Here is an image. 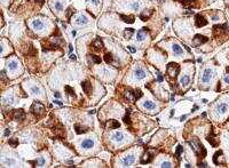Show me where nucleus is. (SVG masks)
Listing matches in <instances>:
<instances>
[{
  "label": "nucleus",
  "mask_w": 229,
  "mask_h": 168,
  "mask_svg": "<svg viewBox=\"0 0 229 168\" xmlns=\"http://www.w3.org/2000/svg\"><path fill=\"white\" fill-rule=\"evenodd\" d=\"M4 135H5V136H9V135H11V129H6Z\"/></svg>",
  "instance_id": "c03bdc74"
},
{
  "label": "nucleus",
  "mask_w": 229,
  "mask_h": 168,
  "mask_svg": "<svg viewBox=\"0 0 229 168\" xmlns=\"http://www.w3.org/2000/svg\"><path fill=\"white\" fill-rule=\"evenodd\" d=\"M145 157H146V158H143V159L141 160V162H142V164H147V162H150V161H151V160L154 159V153L149 151V152H147V154L145 156Z\"/></svg>",
  "instance_id": "4be33fe9"
},
{
  "label": "nucleus",
  "mask_w": 229,
  "mask_h": 168,
  "mask_svg": "<svg viewBox=\"0 0 229 168\" xmlns=\"http://www.w3.org/2000/svg\"><path fill=\"white\" fill-rule=\"evenodd\" d=\"M223 81H225L226 84H228V85H229V74L225 75V78H223Z\"/></svg>",
  "instance_id": "37998d69"
},
{
  "label": "nucleus",
  "mask_w": 229,
  "mask_h": 168,
  "mask_svg": "<svg viewBox=\"0 0 229 168\" xmlns=\"http://www.w3.org/2000/svg\"><path fill=\"white\" fill-rule=\"evenodd\" d=\"M54 103H56L57 105H62V102L61 101H59V100H56V101H54Z\"/></svg>",
  "instance_id": "de8ad7c7"
},
{
  "label": "nucleus",
  "mask_w": 229,
  "mask_h": 168,
  "mask_svg": "<svg viewBox=\"0 0 229 168\" xmlns=\"http://www.w3.org/2000/svg\"><path fill=\"white\" fill-rule=\"evenodd\" d=\"M9 144H11V147H16L17 144H19V138H13V140H9Z\"/></svg>",
  "instance_id": "f704fd0d"
},
{
  "label": "nucleus",
  "mask_w": 229,
  "mask_h": 168,
  "mask_svg": "<svg viewBox=\"0 0 229 168\" xmlns=\"http://www.w3.org/2000/svg\"><path fill=\"white\" fill-rule=\"evenodd\" d=\"M54 96H55V97H57V98H60V97H61L60 93H57V92H56V93H54Z\"/></svg>",
  "instance_id": "09e8293b"
},
{
  "label": "nucleus",
  "mask_w": 229,
  "mask_h": 168,
  "mask_svg": "<svg viewBox=\"0 0 229 168\" xmlns=\"http://www.w3.org/2000/svg\"><path fill=\"white\" fill-rule=\"evenodd\" d=\"M4 162H5L6 165H15V160H14V159H9V158L4 159Z\"/></svg>",
  "instance_id": "72a5a7b5"
},
{
  "label": "nucleus",
  "mask_w": 229,
  "mask_h": 168,
  "mask_svg": "<svg viewBox=\"0 0 229 168\" xmlns=\"http://www.w3.org/2000/svg\"><path fill=\"white\" fill-rule=\"evenodd\" d=\"M147 31H148V30H147V28H142V29H140V30L137 31V33H136V40H137V41H142V40H145Z\"/></svg>",
  "instance_id": "f8f14e48"
},
{
  "label": "nucleus",
  "mask_w": 229,
  "mask_h": 168,
  "mask_svg": "<svg viewBox=\"0 0 229 168\" xmlns=\"http://www.w3.org/2000/svg\"><path fill=\"white\" fill-rule=\"evenodd\" d=\"M82 86H83L84 92L87 95H91V93H92V84L88 80H86V81H84L83 84H82Z\"/></svg>",
  "instance_id": "ddd939ff"
},
{
  "label": "nucleus",
  "mask_w": 229,
  "mask_h": 168,
  "mask_svg": "<svg viewBox=\"0 0 229 168\" xmlns=\"http://www.w3.org/2000/svg\"><path fill=\"white\" fill-rule=\"evenodd\" d=\"M32 28L34 29V30H38V31H40L42 30L44 28H45V23L42 21V20H33L32 21Z\"/></svg>",
  "instance_id": "0eeeda50"
},
{
  "label": "nucleus",
  "mask_w": 229,
  "mask_h": 168,
  "mask_svg": "<svg viewBox=\"0 0 229 168\" xmlns=\"http://www.w3.org/2000/svg\"><path fill=\"white\" fill-rule=\"evenodd\" d=\"M186 118H187V116H182L181 118H180V120H181V121H183V120H185Z\"/></svg>",
  "instance_id": "3c124183"
},
{
  "label": "nucleus",
  "mask_w": 229,
  "mask_h": 168,
  "mask_svg": "<svg viewBox=\"0 0 229 168\" xmlns=\"http://www.w3.org/2000/svg\"><path fill=\"white\" fill-rule=\"evenodd\" d=\"M182 5H185L186 7H197V5H196V2H197V0H179Z\"/></svg>",
  "instance_id": "dca6fc26"
},
{
  "label": "nucleus",
  "mask_w": 229,
  "mask_h": 168,
  "mask_svg": "<svg viewBox=\"0 0 229 168\" xmlns=\"http://www.w3.org/2000/svg\"><path fill=\"white\" fill-rule=\"evenodd\" d=\"M134 75H135V78L137 80H141V79H143L147 75V72L142 68H137L135 70V72H134Z\"/></svg>",
  "instance_id": "9d476101"
},
{
  "label": "nucleus",
  "mask_w": 229,
  "mask_h": 168,
  "mask_svg": "<svg viewBox=\"0 0 229 168\" xmlns=\"http://www.w3.org/2000/svg\"><path fill=\"white\" fill-rule=\"evenodd\" d=\"M167 74H170V77H177L179 73V65L175 63H170L166 68Z\"/></svg>",
  "instance_id": "7ed1b4c3"
},
{
  "label": "nucleus",
  "mask_w": 229,
  "mask_h": 168,
  "mask_svg": "<svg viewBox=\"0 0 229 168\" xmlns=\"http://www.w3.org/2000/svg\"><path fill=\"white\" fill-rule=\"evenodd\" d=\"M7 68H8V70H11V71L16 70V69L19 68V63H17V61L13 60V61H11V62H8V64H7Z\"/></svg>",
  "instance_id": "5701e85b"
},
{
  "label": "nucleus",
  "mask_w": 229,
  "mask_h": 168,
  "mask_svg": "<svg viewBox=\"0 0 229 168\" xmlns=\"http://www.w3.org/2000/svg\"><path fill=\"white\" fill-rule=\"evenodd\" d=\"M139 7H140V4H139L137 1H134V2H132V4H131V8H132V11H137V9H139Z\"/></svg>",
  "instance_id": "473e14b6"
},
{
  "label": "nucleus",
  "mask_w": 229,
  "mask_h": 168,
  "mask_svg": "<svg viewBox=\"0 0 229 168\" xmlns=\"http://www.w3.org/2000/svg\"><path fill=\"white\" fill-rule=\"evenodd\" d=\"M195 24H196L197 28H202V26H205V25L208 24V21L205 20L204 16L197 15V16H196V20H195Z\"/></svg>",
  "instance_id": "423d86ee"
},
{
  "label": "nucleus",
  "mask_w": 229,
  "mask_h": 168,
  "mask_svg": "<svg viewBox=\"0 0 229 168\" xmlns=\"http://www.w3.org/2000/svg\"><path fill=\"white\" fill-rule=\"evenodd\" d=\"M39 1H40V2H42V1H44V0H39Z\"/></svg>",
  "instance_id": "864d4df0"
},
{
  "label": "nucleus",
  "mask_w": 229,
  "mask_h": 168,
  "mask_svg": "<svg viewBox=\"0 0 229 168\" xmlns=\"http://www.w3.org/2000/svg\"><path fill=\"white\" fill-rule=\"evenodd\" d=\"M130 113H131V111L130 110H127L126 111V115L124 117V120H125L126 124H128V125H131V119H130Z\"/></svg>",
  "instance_id": "c756f323"
},
{
  "label": "nucleus",
  "mask_w": 229,
  "mask_h": 168,
  "mask_svg": "<svg viewBox=\"0 0 229 168\" xmlns=\"http://www.w3.org/2000/svg\"><path fill=\"white\" fill-rule=\"evenodd\" d=\"M120 17L123 19V21L126 23H134V17L132 16H125V15H120Z\"/></svg>",
  "instance_id": "bb28decb"
},
{
  "label": "nucleus",
  "mask_w": 229,
  "mask_h": 168,
  "mask_svg": "<svg viewBox=\"0 0 229 168\" xmlns=\"http://www.w3.org/2000/svg\"><path fill=\"white\" fill-rule=\"evenodd\" d=\"M13 118L14 120L19 121V120H23L25 118V112L22 110V109H19V110H14V115H13Z\"/></svg>",
  "instance_id": "39448f33"
},
{
  "label": "nucleus",
  "mask_w": 229,
  "mask_h": 168,
  "mask_svg": "<svg viewBox=\"0 0 229 168\" xmlns=\"http://www.w3.org/2000/svg\"><path fill=\"white\" fill-rule=\"evenodd\" d=\"M31 92L33 93V94H36V95L40 94V89H39L37 86H33V87H31Z\"/></svg>",
  "instance_id": "e433bc0d"
},
{
  "label": "nucleus",
  "mask_w": 229,
  "mask_h": 168,
  "mask_svg": "<svg viewBox=\"0 0 229 168\" xmlns=\"http://www.w3.org/2000/svg\"><path fill=\"white\" fill-rule=\"evenodd\" d=\"M172 51L174 53V55H177V56H180V55H182L183 54V49H182V47H180L177 43H174L173 46H172Z\"/></svg>",
  "instance_id": "f3484780"
},
{
  "label": "nucleus",
  "mask_w": 229,
  "mask_h": 168,
  "mask_svg": "<svg viewBox=\"0 0 229 168\" xmlns=\"http://www.w3.org/2000/svg\"><path fill=\"white\" fill-rule=\"evenodd\" d=\"M183 151V147H181V145H179L177 149V153H175V156H177V159H180V156H181V152Z\"/></svg>",
  "instance_id": "c9c22d12"
},
{
  "label": "nucleus",
  "mask_w": 229,
  "mask_h": 168,
  "mask_svg": "<svg viewBox=\"0 0 229 168\" xmlns=\"http://www.w3.org/2000/svg\"><path fill=\"white\" fill-rule=\"evenodd\" d=\"M228 109H229V106L227 103H220V104L217 105L215 111H217L218 115H225V113L228 111Z\"/></svg>",
  "instance_id": "20e7f679"
},
{
  "label": "nucleus",
  "mask_w": 229,
  "mask_h": 168,
  "mask_svg": "<svg viewBox=\"0 0 229 168\" xmlns=\"http://www.w3.org/2000/svg\"><path fill=\"white\" fill-rule=\"evenodd\" d=\"M74 129H76V133H77V134H82V133H86V132H87V129H86L85 127H82V126H79V125H76V126H74Z\"/></svg>",
  "instance_id": "a878e982"
},
{
  "label": "nucleus",
  "mask_w": 229,
  "mask_h": 168,
  "mask_svg": "<svg viewBox=\"0 0 229 168\" xmlns=\"http://www.w3.org/2000/svg\"><path fill=\"white\" fill-rule=\"evenodd\" d=\"M91 2H92L93 5H95V6H97V5L100 4V0H91Z\"/></svg>",
  "instance_id": "a18cd8bd"
},
{
  "label": "nucleus",
  "mask_w": 229,
  "mask_h": 168,
  "mask_svg": "<svg viewBox=\"0 0 229 168\" xmlns=\"http://www.w3.org/2000/svg\"><path fill=\"white\" fill-rule=\"evenodd\" d=\"M134 33V29H126L125 31H124V36H125V38H127V39H130L131 38V36Z\"/></svg>",
  "instance_id": "cd10ccee"
},
{
  "label": "nucleus",
  "mask_w": 229,
  "mask_h": 168,
  "mask_svg": "<svg viewBox=\"0 0 229 168\" xmlns=\"http://www.w3.org/2000/svg\"><path fill=\"white\" fill-rule=\"evenodd\" d=\"M160 167H173V165H172V162H170V161H164V162H162L160 164Z\"/></svg>",
  "instance_id": "58836bf2"
},
{
  "label": "nucleus",
  "mask_w": 229,
  "mask_h": 168,
  "mask_svg": "<svg viewBox=\"0 0 229 168\" xmlns=\"http://www.w3.org/2000/svg\"><path fill=\"white\" fill-rule=\"evenodd\" d=\"M112 138H114L116 142H123L124 138H125V135L122 132H116L114 135H112Z\"/></svg>",
  "instance_id": "a211bd4d"
},
{
  "label": "nucleus",
  "mask_w": 229,
  "mask_h": 168,
  "mask_svg": "<svg viewBox=\"0 0 229 168\" xmlns=\"http://www.w3.org/2000/svg\"><path fill=\"white\" fill-rule=\"evenodd\" d=\"M143 107L147 109V110H155L156 109V104L154 102H151V101H146V102H143Z\"/></svg>",
  "instance_id": "412c9836"
},
{
  "label": "nucleus",
  "mask_w": 229,
  "mask_h": 168,
  "mask_svg": "<svg viewBox=\"0 0 229 168\" xmlns=\"http://www.w3.org/2000/svg\"><path fill=\"white\" fill-rule=\"evenodd\" d=\"M88 22V19L85 16V15H80V16H78L77 17V20H76V24L77 25H84V24H86Z\"/></svg>",
  "instance_id": "6ab92c4d"
},
{
  "label": "nucleus",
  "mask_w": 229,
  "mask_h": 168,
  "mask_svg": "<svg viewBox=\"0 0 229 168\" xmlns=\"http://www.w3.org/2000/svg\"><path fill=\"white\" fill-rule=\"evenodd\" d=\"M141 96H142V93H141V90H140V89H136L135 93H134V97H135V100H136V98H140Z\"/></svg>",
  "instance_id": "ea45409f"
},
{
  "label": "nucleus",
  "mask_w": 229,
  "mask_h": 168,
  "mask_svg": "<svg viewBox=\"0 0 229 168\" xmlns=\"http://www.w3.org/2000/svg\"><path fill=\"white\" fill-rule=\"evenodd\" d=\"M156 74H157V78H158V81H159V83H162V81L164 80V78H163V75H162V74L159 73L158 71H157V72H156Z\"/></svg>",
  "instance_id": "a19ab883"
},
{
  "label": "nucleus",
  "mask_w": 229,
  "mask_h": 168,
  "mask_svg": "<svg viewBox=\"0 0 229 168\" xmlns=\"http://www.w3.org/2000/svg\"><path fill=\"white\" fill-rule=\"evenodd\" d=\"M93 147H94V142L91 138H86V140H84L83 142H82V147L86 149V150L92 149Z\"/></svg>",
  "instance_id": "4468645a"
},
{
  "label": "nucleus",
  "mask_w": 229,
  "mask_h": 168,
  "mask_svg": "<svg viewBox=\"0 0 229 168\" xmlns=\"http://www.w3.org/2000/svg\"><path fill=\"white\" fill-rule=\"evenodd\" d=\"M180 84H181V86H183V87H187L188 85L190 84V77H189V74H183L181 77Z\"/></svg>",
  "instance_id": "2eb2a0df"
},
{
  "label": "nucleus",
  "mask_w": 229,
  "mask_h": 168,
  "mask_svg": "<svg viewBox=\"0 0 229 168\" xmlns=\"http://www.w3.org/2000/svg\"><path fill=\"white\" fill-rule=\"evenodd\" d=\"M212 78H213V70L212 69H205L203 74H202L200 83L202 84H208V83H211Z\"/></svg>",
  "instance_id": "f257e3e1"
},
{
  "label": "nucleus",
  "mask_w": 229,
  "mask_h": 168,
  "mask_svg": "<svg viewBox=\"0 0 229 168\" xmlns=\"http://www.w3.org/2000/svg\"><path fill=\"white\" fill-rule=\"evenodd\" d=\"M92 47H93V49H95V51H101L102 47H103V43H102L101 38H96V39L92 42Z\"/></svg>",
  "instance_id": "9b49d317"
},
{
  "label": "nucleus",
  "mask_w": 229,
  "mask_h": 168,
  "mask_svg": "<svg viewBox=\"0 0 229 168\" xmlns=\"http://www.w3.org/2000/svg\"><path fill=\"white\" fill-rule=\"evenodd\" d=\"M31 111L34 113V115H37V116L39 117L44 113V111H45V106H44L42 103H39V102H34L33 105L31 106Z\"/></svg>",
  "instance_id": "f03ea898"
},
{
  "label": "nucleus",
  "mask_w": 229,
  "mask_h": 168,
  "mask_svg": "<svg viewBox=\"0 0 229 168\" xmlns=\"http://www.w3.org/2000/svg\"><path fill=\"white\" fill-rule=\"evenodd\" d=\"M104 60H105V62H107V63H110V62H112V55H111L110 53L105 54V56H104Z\"/></svg>",
  "instance_id": "2f4dec72"
},
{
  "label": "nucleus",
  "mask_w": 229,
  "mask_h": 168,
  "mask_svg": "<svg viewBox=\"0 0 229 168\" xmlns=\"http://www.w3.org/2000/svg\"><path fill=\"white\" fill-rule=\"evenodd\" d=\"M70 58H71V60H73V61H74V60H76V58H77V57H76V55H72V54H71V55H70Z\"/></svg>",
  "instance_id": "8fccbe9b"
},
{
  "label": "nucleus",
  "mask_w": 229,
  "mask_h": 168,
  "mask_svg": "<svg viewBox=\"0 0 229 168\" xmlns=\"http://www.w3.org/2000/svg\"><path fill=\"white\" fill-rule=\"evenodd\" d=\"M91 57H92V60H93L94 63H96V64L101 63V58H100V57H97L96 55H91Z\"/></svg>",
  "instance_id": "4c0bfd02"
},
{
  "label": "nucleus",
  "mask_w": 229,
  "mask_h": 168,
  "mask_svg": "<svg viewBox=\"0 0 229 168\" xmlns=\"http://www.w3.org/2000/svg\"><path fill=\"white\" fill-rule=\"evenodd\" d=\"M119 126H120L119 122L116 121V120H110V121H108V127H110V129H111V128H118Z\"/></svg>",
  "instance_id": "393cba45"
},
{
  "label": "nucleus",
  "mask_w": 229,
  "mask_h": 168,
  "mask_svg": "<svg viewBox=\"0 0 229 168\" xmlns=\"http://www.w3.org/2000/svg\"><path fill=\"white\" fill-rule=\"evenodd\" d=\"M45 162H46L45 158H44V157H38L37 159H36V161H34V162H32V164H34L37 167H42V166L45 165Z\"/></svg>",
  "instance_id": "b1692460"
},
{
  "label": "nucleus",
  "mask_w": 229,
  "mask_h": 168,
  "mask_svg": "<svg viewBox=\"0 0 229 168\" xmlns=\"http://www.w3.org/2000/svg\"><path fill=\"white\" fill-rule=\"evenodd\" d=\"M208 38L206 37H204V36H196L195 38H194V45L195 46H199L200 43H205V42H208Z\"/></svg>",
  "instance_id": "1a4fd4ad"
},
{
  "label": "nucleus",
  "mask_w": 229,
  "mask_h": 168,
  "mask_svg": "<svg viewBox=\"0 0 229 168\" xmlns=\"http://www.w3.org/2000/svg\"><path fill=\"white\" fill-rule=\"evenodd\" d=\"M128 49H130V51H131L132 53H135L136 52V49L134 48V47H133V46H128Z\"/></svg>",
  "instance_id": "49530a36"
},
{
  "label": "nucleus",
  "mask_w": 229,
  "mask_h": 168,
  "mask_svg": "<svg viewBox=\"0 0 229 168\" xmlns=\"http://www.w3.org/2000/svg\"><path fill=\"white\" fill-rule=\"evenodd\" d=\"M72 13H74V9H72V8H69V9H68V13H67V17H70Z\"/></svg>",
  "instance_id": "79ce46f5"
},
{
  "label": "nucleus",
  "mask_w": 229,
  "mask_h": 168,
  "mask_svg": "<svg viewBox=\"0 0 229 168\" xmlns=\"http://www.w3.org/2000/svg\"><path fill=\"white\" fill-rule=\"evenodd\" d=\"M134 161H135V157H134V154H128V156H126L125 158H123L122 164H123L124 166H130V165H132Z\"/></svg>",
  "instance_id": "6e6552de"
},
{
  "label": "nucleus",
  "mask_w": 229,
  "mask_h": 168,
  "mask_svg": "<svg viewBox=\"0 0 229 168\" xmlns=\"http://www.w3.org/2000/svg\"><path fill=\"white\" fill-rule=\"evenodd\" d=\"M95 113V111L94 110H92V111H89V115H94Z\"/></svg>",
  "instance_id": "603ef678"
},
{
  "label": "nucleus",
  "mask_w": 229,
  "mask_h": 168,
  "mask_svg": "<svg viewBox=\"0 0 229 168\" xmlns=\"http://www.w3.org/2000/svg\"><path fill=\"white\" fill-rule=\"evenodd\" d=\"M65 90L68 92V94L71 95V96H76V93H74V89H73L72 87H70V86H65Z\"/></svg>",
  "instance_id": "c85d7f7f"
},
{
  "label": "nucleus",
  "mask_w": 229,
  "mask_h": 168,
  "mask_svg": "<svg viewBox=\"0 0 229 168\" xmlns=\"http://www.w3.org/2000/svg\"><path fill=\"white\" fill-rule=\"evenodd\" d=\"M154 13V11L152 9H150V11H143L142 13H141V15H140V19L142 20V21H147V19H149L150 16H151V14Z\"/></svg>",
  "instance_id": "aec40b11"
},
{
  "label": "nucleus",
  "mask_w": 229,
  "mask_h": 168,
  "mask_svg": "<svg viewBox=\"0 0 229 168\" xmlns=\"http://www.w3.org/2000/svg\"><path fill=\"white\" fill-rule=\"evenodd\" d=\"M55 11H63V5L61 4V1H56L55 2Z\"/></svg>",
  "instance_id": "7c9ffc66"
}]
</instances>
